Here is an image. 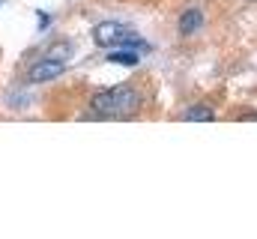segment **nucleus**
I'll use <instances>...</instances> for the list:
<instances>
[{
  "mask_svg": "<svg viewBox=\"0 0 257 239\" xmlns=\"http://www.w3.org/2000/svg\"><path fill=\"white\" fill-rule=\"evenodd\" d=\"M93 39H96V45H102V48H120V45H138L141 51H150V45L147 42H141V36L126 27V24H120V21H102V24H96V30H93Z\"/></svg>",
  "mask_w": 257,
  "mask_h": 239,
  "instance_id": "obj_2",
  "label": "nucleus"
},
{
  "mask_svg": "<svg viewBox=\"0 0 257 239\" xmlns=\"http://www.w3.org/2000/svg\"><path fill=\"white\" fill-rule=\"evenodd\" d=\"M183 120H192V123H209V120H215V111L209 108V105H194L189 111H183Z\"/></svg>",
  "mask_w": 257,
  "mask_h": 239,
  "instance_id": "obj_5",
  "label": "nucleus"
},
{
  "mask_svg": "<svg viewBox=\"0 0 257 239\" xmlns=\"http://www.w3.org/2000/svg\"><path fill=\"white\" fill-rule=\"evenodd\" d=\"M108 60H111V63H123V66H138V54H135V48H128V51H111Z\"/></svg>",
  "mask_w": 257,
  "mask_h": 239,
  "instance_id": "obj_6",
  "label": "nucleus"
},
{
  "mask_svg": "<svg viewBox=\"0 0 257 239\" xmlns=\"http://www.w3.org/2000/svg\"><path fill=\"white\" fill-rule=\"evenodd\" d=\"M138 108H141V96L128 84H117V87L102 90L90 99V111L105 120H128L138 114Z\"/></svg>",
  "mask_w": 257,
  "mask_h": 239,
  "instance_id": "obj_1",
  "label": "nucleus"
},
{
  "mask_svg": "<svg viewBox=\"0 0 257 239\" xmlns=\"http://www.w3.org/2000/svg\"><path fill=\"white\" fill-rule=\"evenodd\" d=\"M236 117H239V120H257V111H239Z\"/></svg>",
  "mask_w": 257,
  "mask_h": 239,
  "instance_id": "obj_7",
  "label": "nucleus"
},
{
  "mask_svg": "<svg viewBox=\"0 0 257 239\" xmlns=\"http://www.w3.org/2000/svg\"><path fill=\"white\" fill-rule=\"evenodd\" d=\"M200 24H203V12H200V9H186V12L180 15V33H183V36L200 30Z\"/></svg>",
  "mask_w": 257,
  "mask_h": 239,
  "instance_id": "obj_4",
  "label": "nucleus"
},
{
  "mask_svg": "<svg viewBox=\"0 0 257 239\" xmlns=\"http://www.w3.org/2000/svg\"><path fill=\"white\" fill-rule=\"evenodd\" d=\"M66 66L60 63V60H54V57H45V60H39V63H33L30 66V81L33 84H42V81H51V78H57L60 72H63Z\"/></svg>",
  "mask_w": 257,
  "mask_h": 239,
  "instance_id": "obj_3",
  "label": "nucleus"
}]
</instances>
